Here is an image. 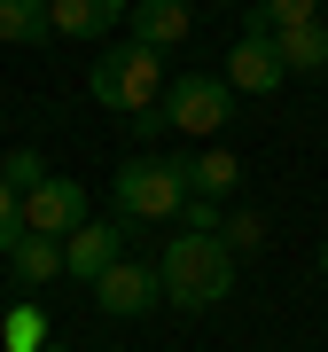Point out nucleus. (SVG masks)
Instances as JSON below:
<instances>
[{"instance_id":"nucleus-1","label":"nucleus","mask_w":328,"mask_h":352,"mask_svg":"<svg viewBox=\"0 0 328 352\" xmlns=\"http://www.w3.org/2000/svg\"><path fill=\"white\" fill-rule=\"evenodd\" d=\"M86 94H94L110 118H126L141 141L164 133V63H156V47H141V39H117V47L94 55Z\"/></svg>"},{"instance_id":"nucleus-2","label":"nucleus","mask_w":328,"mask_h":352,"mask_svg":"<svg viewBox=\"0 0 328 352\" xmlns=\"http://www.w3.org/2000/svg\"><path fill=\"white\" fill-rule=\"evenodd\" d=\"M156 266H164V305H180V314H211V305L235 298V251L219 235H188L180 227Z\"/></svg>"},{"instance_id":"nucleus-3","label":"nucleus","mask_w":328,"mask_h":352,"mask_svg":"<svg viewBox=\"0 0 328 352\" xmlns=\"http://www.w3.org/2000/svg\"><path fill=\"white\" fill-rule=\"evenodd\" d=\"M110 204L126 227H164L188 204V157H126L110 173Z\"/></svg>"},{"instance_id":"nucleus-4","label":"nucleus","mask_w":328,"mask_h":352,"mask_svg":"<svg viewBox=\"0 0 328 352\" xmlns=\"http://www.w3.org/2000/svg\"><path fill=\"white\" fill-rule=\"evenodd\" d=\"M227 110H235V87L219 71H180L164 87V126H180V133H219Z\"/></svg>"},{"instance_id":"nucleus-5","label":"nucleus","mask_w":328,"mask_h":352,"mask_svg":"<svg viewBox=\"0 0 328 352\" xmlns=\"http://www.w3.org/2000/svg\"><path fill=\"white\" fill-rule=\"evenodd\" d=\"M94 305H102V314H117V321L164 305V266H156V258H117L110 274L94 282Z\"/></svg>"},{"instance_id":"nucleus-6","label":"nucleus","mask_w":328,"mask_h":352,"mask_svg":"<svg viewBox=\"0 0 328 352\" xmlns=\"http://www.w3.org/2000/svg\"><path fill=\"white\" fill-rule=\"evenodd\" d=\"M117 258H126V219H86V227H71V235H63V274L86 282V289L110 274Z\"/></svg>"},{"instance_id":"nucleus-7","label":"nucleus","mask_w":328,"mask_h":352,"mask_svg":"<svg viewBox=\"0 0 328 352\" xmlns=\"http://www.w3.org/2000/svg\"><path fill=\"white\" fill-rule=\"evenodd\" d=\"M71 227H86V188L78 180H39V188H24V235H47V243H63Z\"/></svg>"},{"instance_id":"nucleus-8","label":"nucleus","mask_w":328,"mask_h":352,"mask_svg":"<svg viewBox=\"0 0 328 352\" xmlns=\"http://www.w3.org/2000/svg\"><path fill=\"white\" fill-rule=\"evenodd\" d=\"M281 55H274V32H242L235 47H227V87L235 94H274L281 87Z\"/></svg>"},{"instance_id":"nucleus-9","label":"nucleus","mask_w":328,"mask_h":352,"mask_svg":"<svg viewBox=\"0 0 328 352\" xmlns=\"http://www.w3.org/2000/svg\"><path fill=\"white\" fill-rule=\"evenodd\" d=\"M133 0H47V32L55 39H110L126 24Z\"/></svg>"},{"instance_id":"nucleus-10","label":"nucleus","mask_w":328,"mask_h":352,"mask_svg":"<svg viewBox=\"0 0 328 352\" xmlns=\"http://www.w3.org/2000/svg\"><path fill=\"white\" fill-rule=\"evenodd\" d=\"M126 39H141V47H180V39H188L196 32V8H188V0H133V8H126Z\"/></svg>"},{"instance_id":"nucleus-11","label":"nucleus","mask_w":328,"mask_h":352,"mask_svg":"<svg viewBox=\"0 0 328 352\" xmlns=\"http://www.w3.org/2000/svg\"><path fill=\"white\" fill-rule=\"evenodd\" d=\"M274 55H281V71H328V16H313V24H281L274 32Z\"/></svg>"},{"instance_id":"nucleus-12","label":"nucleus","mask_w":328,"mask_h":352,"mask_svg":"<svg viewBox=\"0 0 328 352\" xmlns=\"http://www.w3.org/2000/svg\"><path fill=\"white\" fill-rule=\"evenodd\" d=\"M8 274H16V289H39V282H55L63 274V243H47V235H24L8 251Z\"/></svg>"},{"instance_id":"nucleus-13","label":"nucleus","mask_w":328,"mask_h":352,"mask_svg":"<svg viewBox=\"0 0 328 352\" xmlns=\"http://www.w3.org/2000/svg\"><path fill=\"white\" fill-rule=\"evenodd\" d=\"M235 180H242V164H235L227 149H203V157H188V196L227 204V196H235Z\"/></svg>"},{"instance_id":"nucleus-14","label":"nucleus","mask_w":328,"mask_h":352,"mask_svg":"<svg viewBox=\"0 0 328 352\" xmlns=\"http://www.w3.org/2000/svg\"><path fill=\"white\" fill-rule=\"evenodd\" d=\"M47 39V0H0V47H39Z\"/></svg>"},{"instance_id":"nucleus-15","label":"nucleus","mask_w":328,"mask_h":352,"mask_svg":"<svg viewBox=\"0 0 328 352\" xmlns=\"http://www.w3.org/2000/svg\"><path fill=\"white\" fill-rule=\"evenodd\" d=\"M320 0H250V32H281V24H313Z\"/></svg>"},{"instance_id":"nucleus-16","label":"nucleus","mask_w":328,"mask_h":352,"mask_svg":"<svg viewBox=\"0 0 328 352\" xmlns=\"http://www.w3.org/2000/svg\"><path fill=\"white\" fill-rule=\"evenodd\" d=\"M0 344H8V352H39V344H47V321H39V305H8V321H0Z\"/></svg>"},{"instance_id":"nucleus-17","label":"nucleus","mask_w":328,"mask_h":352,"mask_svg":"<svg viewBox=\"0 0 328 352\" xmlns=\"http://www.w3.org/2000/svg\"><path fill=\"white\" fill-rule=\"evenodd\" d=\"M219 243L242 258V251H266V219L258 212H219Z\"/></svg>"},{"instance_id":"nucleus-18","label":"nucleus","mask_w":328,"mask_h":352,"mask_svg":"<svg viewBox=\"0 0 328 352\" xmlns=\"http://www.w3.org/2000/svg\"><path fill=\"white\" fill-rule=\"evenodd\" d=\"M16 243H24V188H16V180H0V258H8Z\"/></svg>"},{"instance_id":"nucleus-19","label":"nucleus","mask_w":328,"mask_h":352,"mask_svg":"<svg viewBox=\"0 0 328 352\" xmlns=\"http://www.w3.org/2000/svg\"><path fill=\"white\" fill-rule=\"evenodd\" d=\"M0 180H16V188H39V180H47V164H39L32 149H8V157H0Z\"/></svg>"},{"instance_id":"nucleus-20","label":"nucleus","mask_w":328,"mask_h":352,"mask_svg":"<svg viewBox=\"0 0 328 352\" xmlns=\"http://www.w3.org/2000/svg\"><path fill=\"white\" fill-rule=\"evenodd\" d=\"M180 227H188V235H219V204L211 196H188V204H180Z\"/></svg>"},{"instance_id":"nucleus-21","label":"nucleus","mask_w":328,"mask_h":352,"mask_svg":"<svg viewBox=\"0 0 328 352\" xmlns=\"http://www.w3.org/2000/svg\"><path fill=\"white\" fill-rule=\"evenodd\" d=\"M320 274H328V243H320Z\"/></svg>"},{"instance_id":"nucleus-22","label":"nucleus","mask_w":328,"mask_h":352,"mask_svg":"<svg viewBox=\"0 0 328 352\" xmlns=\"http://www.w3.org/2000/svg\"><path fill=\"white\" fill-rule=\"evenodd\" d=\"M39 352H63V344H39Z\"/></svg>"},{"instance_id":"nucleus-23","label":"nucleus","mask_w":328,"mask_h":352,"mask_svg":"<svg viewBox=\"0 0 328 352\" xmlns=\"http://www.w3.org/2000/svg\"><path fill=\"white\" fill-rule=\"evenodd\" d=\"M219 8H227V0H219Z\"/></svg>"}]
</instances>
